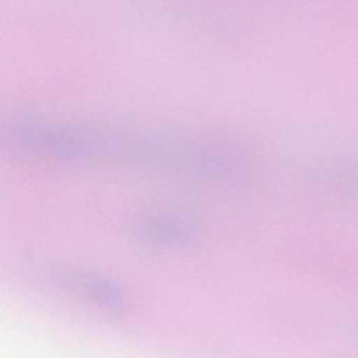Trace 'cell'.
<instances>
[{"label": "cell", "mask_w": 358, "mask_h": 358, "mask_svg": "<svg viewBox=\"0 0 358 358\" xmlns=\"http://www.w3.org/2000/svg\"><path fill=\"white\" fill-rule=\"evenodd\" d=\"M52 284L62 290L69 291L87 299L97 301L110 310L123 309L125 297L122 291L110 280L87 273H57L51 276Z\"/></svg>", "instance_id": "cell-2"}, {"label": "cell", "mask_w": 358, "mask_h": 358, "mask_svg": "<svg viewBox=\"0 0 358 358\" xmlns=\"http://www.w3.org/2000/svg\"><path fill=\"white\" fill-rule=\"evenodd\" d=\"M140 234L163 245H194L201 238L200 229L192 222L176 217H156L144 224Z\"/></svg>", "instance_id": "cell-3"}, {"label": "cell", "mask_w": 358, "mask_h": 358, "mask_svg": "<svg viewBox=\"0 0 358 358\" xmlns=\"http://www.w3.org/2000/svg\"><path fill=\"white\" fill-rule=\"evenodd\" d=\"M0 139L13 148L60 158L91 156L92 129L29 120L0 124Z\"/></svg>", "instance_id": "cell-1"}]
</instances>
